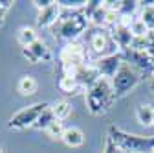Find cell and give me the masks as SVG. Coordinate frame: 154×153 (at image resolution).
<instances>
[{
  "label": "cell",
  "mask_w": 154,
  "mask_h": 153,
  "mask_svg": "<svg viewBox=\"0 0 154 153\" xmlns=\"http://www.w3.org/2000/svg\"><path fill=\"white\" fill-rule=\"evenodd\" d=\"M50 105L46 103H33V105H28L24 109H20L15 116H11L8 127L9 129H15V131H20V129H26V127H33L38 120V116L48 109Z\"/></svg>",
  "instance_id": "obj_4"
},
{
  "label": "cell",
  "mask_w": 154,
  "mask_h": 153,
  "mask_svg": "<svg viewBox=\"0 0 154 153\" xmlns=\"http://www.w3.org/2000/svg\"><path fill=\"white\" fill-rule=\"evenodd\" d=\"M31 52H33V55L37 57L38 61H42V59H50V50H48V46H46V43L44 41H35L31 46H28Z\"/></svg>",
  "instance_id": "obj_21"
},
{
  "label": "cell",
  "mask_w": 154,
  "mask_h": 153,
  "mask_svg": "<svg viewBox=\"0 0 154 153\" xmlns=\"http://www.w3.org/2000/svg\"><path fill=\"white\" fill-rule=\"evenodd\" d=\"M22 55L26 57V59H28V61H29L31 65H35V63H38V59H37V57L33 55V52H31V50H29L28 46H26V48H22Z\"/></svg>",
  "instance_id": "obj_26"
},
{
  "label": "cell",
  "mask_w": 154,
  "mask_h": 153,
  "mask_svg": "<svg viewBox=\"0 0 154 153\" xmlns=\"http://www.w3.org/2000/svg\"><path fill=\"white\" fill-rule=\"evenodd\" d=\"M152 125H154V122H152Z\"/></svg>",
  "instance_id": "obj_31"
},
{
  "label": "cell",
  "mask_w": 154,
  "mask_h": 153,
  "mask_svg": "<svg viewBox=\"0 0 154 153\" xmlns=\"http://www.w3.org/2000/svg\"><path fill=\"white\" fill-rule=\"evenodd\" d=\"M136 118H138V122H140L141 125H145V127L152 125V122H154V107L149 105V103L138 105V109H136Z\"/></svg>",
  "instance_id": "obj_14"
},
{
  "label": "cell",
  "mask_w": 154,
  "mask_h": 153,
  "mask_svg": "<svg viewBox=\"0 0 154 153\" xmlns=\"http://www.w3.org/2000/svg\"><path fill=\"white\" fill-rule=\"evenodd\" d=\"M55 120H57V118H55V114H53L51 107H48V109L41 114V116H38V120H37V124H35L33 127H35V129H41V131H42V129L46 131V129L55 122Z\"/></svg>",
  "instance_id": "obj_19"
},
{
  "label": "cell",
  "mask_w": 154,
  "mask_h": 153,
  "mask_svg": "<svg viewBox=\"0 0 154 153\" xmlns=\"http://www.w3.org/2000/svg\"><path fill=\"white\" fill-rule=\"evenodd\" d=\"M59 89H61L64 94H75L77 90L81 89V85L77 83V80H73V78H66V76H63V78L59 80Z\"/></svg>",
  "instance_id": "obj_22"
},
{
  "label": "cell",
  "mask_w": 154,
  "mask_h": 153,
  "mask_svg": "<svg viewBox=\"0 0 154 153\" xmlns=\"http://www.w3.org/2000/svg\"><path fill=\"white\" fill-rule=\"evenodd\" d=\"M59 59H61V67L64 65H73V67H83L88 65V54L85 50L83 44L79 43H68L66 46H63L61 54H59Z\"/></svg>",
  "instance_id": "obj_7"
},
{
  "label": "cell",
  "mask_w": 154,
  "mask_h": 153,
  "mask_svg": "<svg viewBox=\"0 0 154 153\" xmlns=\"http://www.w3.org/2000/svg\"><path fill=\"white\" fill-rule=\"evenodd\" d=\"M123 57L121 54H112V55H105V57H99L97 61H95V68H97L99 76L105 80H114V76L119 72V68L123 67Z\"/></svg>",
  "instance_id": "obj_8"
},
{
  "label": "cell",
  "mask_w": 154,
  "mask_h": 153,
  "mask_svg": "<svg viewBox=\"0 0 154 153\" xmlns=\"http://www.w3.org/2000/svg\"><path fill=\"white\" fill-rule=\"evenodd\" d=\"M63 142L68 146V148H79L83 142H85V135L79 127H66L64 135H63Z\"/></svg>",
  "instance_id": "obj_13"
},
{
  "label": "cell",
  "mask_w": 154,
  "mask_h": 153,
  "mask_svg": "<svg viewBox=\"0 0 154 153\" xmlns=\"http://www.w3.org/2000/svg\"><path fill=\"white\" fill-rule=\"evenodd\" d=\"M110 35H112L114 43L119 46V50H121V52H123V50H127V48H130V46H132V43H134V35L130 33V28H128L127 24H119V26H116L114 30H110Z\"/></svg>",
  "instance_id": "obj_12"
},
{
  "label": "cell",
  "mask_w": 154,
  "mask_h": 153,
  "mask_svg": "<svg viewBox=\"0 0 154 153\" xmlns=\"http://www.w3.org/2000/svg\"><path fill=\"white\" fill-rule=\"evenodd\" d=\"M64 131H66V127H64V125H63V122H59V120H55V122L46 129L48 137H50V138H53V140H63Z\"/></svg>",
  "instance_id": "obj_23"
},
{
  "label": "cell",
  "mask_w": 154,
  "mask_h": 153,
  "mask_svg": "<svg viewBox=\"0 0 154 153\" xmlns=\"http://www.w3.org/2000/svg\"><path fill=\"white\" fill-rule=\"evenodd\" d=\"M128 28H130V33L134 35V39H147L150 35V30L147 28V24L140 17H134L130 21V24H128Z\"/></svg>",
  "instance_id": "obj_15"
},
{
  "label": "cell",
  "mask_w": 154,
  "mask_h": 153,
  "mask_svg": "<svg viewBox=\"0 0 154 153\" xmlns=\"http://www.w3.org/2000/svg\"><path fill=\"white\" fill-rule=\"evenodd\" d=\"M4 15H6V11H2V9H0V24L4 22Z\"/></svg>",
  "instance_id": "obj_29"
},
{
  "label": "cell",
  "mask_w": 154,
  "mask_h": 153,
  "mask_svg": "<svg viewBox=\"0 0 154 153\" xmlns=\"http://www.w3.org/2000/svg\"><path fill=\"white\" fill-rule=\"evenodd\" d=\"M61 8H59V4H57V0L50 6V8H46V9H42L41 13H38V17H37V24H38V28H50V26H55L57 24V21H59V17H61Z\"/></svg>",
  "instance_id": "obj_11"
},
{
  "label": "cell",
  "mask_w": 154,
  "mask_h": 153,
  "mask_svg": "<svg viewBox=\"0 0 154 153\" xmlns=\"http://www.w3.org/2000/svg\"><path fill=\"white\" fill-rule=\"evenodd\" d=\"M51 111H53V114H55V118L61 122V120L68 118L70 114H72V105H70L66 100H61V102H55V103L51 105Z\"/></svg>",
  "instance_id": "obj_18"
},
{
  "label": "cell",
  "mask_w": 154,
  "mask_h": 153,
  "mask_svg": "<svg viewBox=\"0 0 154 153\" xmlns=\"http://www.w3.org/2000/svg\"><path fill=\"white\" fill-rule=\"evenodd\" d=\"M90 24V18L83 11H68L66 15H61L57 24L53 26V33L59 39H64L68 43H75V39Z\"/></svg>",
  "instance_id": "obj_3"
},
{
  "label": "cell",
  "mask_w": 154,
  "mask_h": 153,
  "mask_svg": "<svg viewBox=\"0 0 154 153\" xmlns=\"http://www.w3.org/2000/svg\"><path fill=\"white\" fill-rule=\"evenodd\" d=\"M103 153H123V151L112 142L110 137H106V140H105V148H103Z\"/></svg>",
  "instance_id": "obj_25"
},
{
  "label": "cell",
  "mask_w": 154,
  "mask_h": 153,
  "mask_svg": "<svg viewBox=\"0 0 154 153\" xmlns=\"http://www.w3.org/2000/svg\"><path fill=\"white\" fill-rule=\"evenodd\" d=\"M150 90L154 92V72H152V76H150Z\"/></svg>",
  "instance_id": "obj_28"
},
{
  "label": "cell",
  "mask_w": 154,
  "mask_h": 153,
  "mask_svg": "<svg viewBox=\"0 0 154 153\" xmlns=\"http://www.w3.org/2000/svg\"><path fill=\"white\" fill-rule=\"evenodd\" d=\"M138 83H140V72L136 68H132L128 63H123L119 72L116 74L114 80H112V87H114L116 98H121V96H125V94H128Z\"/></svg>",
  "instance_id": "obj_5"
},
{
  "label": "cell",
  "mask_w": 154,
  "mask_h": 153,
  "mask_svg": "<svg viewBox=\"0 0 154 153\" xmlns=\"http://www.w3.org/2000/svg\"><path fill=\"white\" fill-rule=\"evenodd\" d=\"M121 57L123 61L128 63L132 68H136L138 72H149L152 70L154 72V63L152 59L147 55V52H140V50H134V48H127L121 52Z\"/></svg>",
  "instance_id": "obj_9"
},
{
  "label": "cell",
  "mask_w": 154,
  "mask_h": 153,
  "mask_svg": "<svg viewBox=\"0 0 154 153\" xmlns=\"http://www.w3.org/2000/svg\"><path fill=\"white\" fill-rule=\"evenodd\" d=\"M90 48L94 54H97L99 57H105V55H112V54H121L119 46L114 43L110 31H97L92 35L90 39Z\"/></svg>",
  "instance_id": "obj_6"
},
{
  "label": "cell",
  "mask_w": 154,
  "mask_h": 153,
  "mask_svg": "<svg viewBox=\"0 0 154 153\" xmlns=\"http://www.w3.org/2000/svg\"><path fill=\"white\" fill-rule=\"evenodd\" d=\"M106 13H108L106 6H105V2H101V6H97V8H95V9L88 15V18H90V22H94L95 26H105Z\"/></svg>",
  "instance_id": "obj_20"
},
{
  "label": "cell",
  "mask_w": 154,
  "mask_h": 153,
  "mask_svg": "<svg viewBox=\"0 0 154 153\" xmlns=\"http://www.w3.org/2000/svg\"><path fill=\"white\" fill-rule=\"evenodd\" d=\"M53 2H55V0H35L33 4H35V8H38V9L42 11V9H46V8H50Z\"/></svg>",
  "instance_id": "obj_27"
},
{
  "label": "cell",
  "mask_w": 154,
  "mask_h": 153,
  "mask_svg": "<svg viewBox=\"0 0 154 153\" xmlns=\"http://www.w3.org/2000/svg\"><path fill=\"white\" fill-rule=\"evenodd\" d=\"M85 102H86V109L90 111V114H94V116H101V114H105L106 111H110L112 103L116 102L112 81L101 78L97 83L92 85L86 90Z\"/></svg>",
  "instance_id": "obj_1"
},
{
  "label": "cell",
  "mask_w": 154,
  "mask_h": 153,
  "mask_svg": "<svg viewBox=\"0 0 154 153\" xmlns=\"http://www.w3.org/2000/svg\"><path fill=\"white\" fill-rule=\"evenodd\" d=\"M108 137L123 153H154V135L152 137L130 135V133H127L119 127L110 125Z\"/></svg>",
  "instance_id": "obj_2"
},
{
  "label": "cell",
  "mask_w": 154,
  "mask_h": 153,
  "mask_svg": "<svg viewBox=\"0 0 154 153\" xmlns=\"http://www.w3.org/2000/svg\"><path fill=\"white\" fill-rule=\"evenodd\" d=\"M17 89L22 96H31V94L37 92V81H35L33 76H22V78L18 80Z\"/></svg>",
  "instance_id": "obj_16"
},
{
  "label": "cell",
  "mask_w": 154,
  "mask_h": 153,
  "mask_svg": "<svg viewBox=\"0 0 154 153\" xmlns=\"http://www.w3.org/2000/svg\"><path fill=\"white\" fill-rule=\"evenodd\" d=\"M0 153H2V149H0Z\"/></svg>",
  "instance_id": "obj_30"
},
{
  "label": "cell",
  "mask_w": 154,
  "mask_h": 153,
  "mask_svg": "<svg viewBox=\"0 0 154 153\" xmlns=\"http://www.w3.org/2000/svg\"><path fill=\"white\" fill-rule=\"evenodd\" d=\"M145 52L154 63V31H150V35L145 39Z\"/></svg>",
  "instance_id": "obj_24"
},
{
  "label": "cell",
  "mask_w": 154,
  "mask_h": 153,
  "mask_svg": "<svg viewBox=\"0 0 154 153\" xmlns=\"http://www.w3.org/2000/svg\"><path fill=\"white\" fill-rule=\"evenodd\" d=\"M18 43L22 44V48H26V46H31L35 41H38V37H37V31L33 30V28H29V26H24V28H20L18 30Z\"/></svg>",
  "instance_id": "obj_17"
},
{
  "label": "cell",
  "mask_w": 154,
  "mask_h": 153,
  "mask_svg": "<svg viewBox=\"0 0 154 153\" xmlns=\"http://www.w3.org/2000/svg\"><path fill=\"white\" fill-rule=\"evenodd\" d=\"M75 80H77V83L81 85V89L88 90L92 85H95L101 80V76H99L97 68H95V65H83V67H79V70H77Z\"/></svg>",
  "instance_id": "obj_10"
}]
</instances>
